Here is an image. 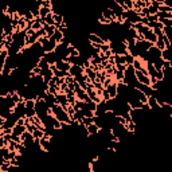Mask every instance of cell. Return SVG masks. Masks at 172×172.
Here are the masks:
<instances>
[{
  "instance_id": "cell-1",
  "label": "cell",
  "mask_w": 172,
  "mask_h": 172,
  "mask_svg": "<svg viewBox=\"0 0 172 172\" xmlns=\"http://www.w3.org/2000/svg\"><path fill=\"white\" fill-rule=\"evenodd\" d=\"M51 113H53V116L55 117L57 120L60 121V123L69 124V125H71L73 124V120L70 119V116L67 114V112L60 105H58V104H55V105L51 108Z\"/></svg>"
},
{
  "instance_id": "cell-2",
  "label": "cell",
  "mask_w": 172,
  "mask_h": 172,
  "mask_svg": "<svg viewBox=\"0 0 172 172\" xmlns=\"http://www.w3.org/2000/svg\"><path fill=\"white\" fill-rule=\"evenodd\" d=\"M39 43H40V47H42V50L45 53H51L55 50L57 47V42L54 40L51 36L50 38H47V36H43V38H39Z\"/></svg>"
},
{
  "instance_id": "cell-3",
  "label": "cell",
  "mask_w": 172,
  "mask_h": 172,
  "mask_svg": "<svg viewBox=\"0 0 172 172\" xmlns=\"http://www.w3.org/2000/svg\"><path fill=\"white\" fill-rule=\"evenodd\" d=\"M87 42H89L93 47L100 46V45H102V43H108V42H105V40L101 38L100 35H97V34H94V32H89V34H87Z\"/></svg>"
},
{
  "instance_id": "cell-4",
  "label": "cell",
  "mask_w": 172,
  "mask_h": 172,
  "mask_svg": "<svg viewBox=\"0 0 172 172\" xmlns=\"http://www.w3.org/2000/svg\"><path fill=\"white\" fill-rule=\"evenodd\" d=\"M134 75H136L137 82L144 83V85H151V78L147 75V74L139 71V70H134Z\"/></svg>"
},
{
  "instance_id": "cell-5",
  "label": "cell",
  "mask_w": 172,
  "mask_h": 172,
  "mask_svg": "<svg viewBox=\"0 0 172 172\" xmlns=\"http://www.w3.org/2000/svg\"><path fill=\"white\" fill-rule=\"evenodd\" d=\"M55 100H57V104L62 106L63 109L69 105V101H67V97H66L65 93H57L55 94Z\"/></svg>"
},
{
  "instance_id": "cell-6",
  "label": "cell",
  "mask_w": 172,
  "mask_h": 172,
  "mask_svg": "<svg viewBox=\"0 0 172 172\" xmlns=\"http://www.w3.org/2000/svg\"><path fill=\"white\" fill-rule=\"evenodd\" d=\"M143 36H144V39L148 40V42H151V43H156V40H157V35L153 32V30L152 28H148L145 32L143 34Z\"/></svg>"
},
{
  "instance_id": "cell-7",
  "label": "cell",
  "mask_w": 172,
  "mask_h": 172,
  "mask_svg": "<svg viewBox=\"0 0 172 172\" xmlns=\"http://www.w3.org/2000/svg\"><path fill=\"white\" fill-rule=\"evenodd\" d=\"M104 89H106V92L109 93L110 98H116L117 97V82L116 81H113L110 85H108L106 87H104Z\"/></svg>"
},
{
  "instance_id": "cell-8",
  "label": "cell",
  "mask_w": 172,
  "mask_h": 172,
  "mask_svg": "<svg viewBox=\"0 0 172 172\" xmlns=\"http://www.w3.org/2000/svg\"><path fill=\"white\" fill-rule=\"evenodd\" d=\"M147 104H148V106L151 108V110H159L160 109V105H159V102H157V100L155 98V96H148V100H147Z\"/></svg>"
},
{
  "instance_id": "cell-9",
  "label": "cell",
  "mask_w": 172,
  "mask_h": 172,
  "mask_svg": "<svg viewBox=\"0 0 172 172\" xmlns=\"http://www.w3.org/2000/svg\"><path fill=\"white\" fill-rule=\"evenodd\" d=\"M39 145H40V149H42L43 152H50V148H51L50 139H46V137L39 139Z\"/></svg>"
},
{
  "instance_id": "cell-10",
  "label": "cell",
  "mask_w": 172,
  "mask_h": 172,
  "mask_svg": "<svg viewBox=\"0 0 172 172\" xmlns=\"http://www.w3.org/2000/svg\"><path fill=\"white\" fill-rule=\"evenodd\" d=\"M55 66H57V69L58 70H63V71H69V69H70V63L69 62H66L65 59H58L55 62Z\"/></svg>"
},
{
  "instance_id": "cell-11",
  "label": "cell",
  "mask_w": 172,
  "mask_h": 172,
  "mask_svg": "<svg viewBox=\"0 0 172 172\" xmlns=\"http://www.w3.org/2000/svg\"><path fill=\"white\" fill-rule=\"evenodd\" d=\"M69 74L71 77H75V75H79V74H83V67L82 66H78V65H71L69 69Z\"/></svg>"
},
{
  "instance_id": "cell-12",
  "label": "cell",
  "mask_w": 172,
  "mask_h": 172,
  "mask_svg": "<svg viewBox=\"0 0 172 172\" xmlns=\"http://www.w3.org/2000/svg\"><path fill=\"white\" fill-rule=\"evenodd\" d=\"M83 74H85L92 82L94 79H97V71H94L92 67H83Z\"/></svg>"
},
{
  "instance_id": "cell-13",
  "label": "cell",
  "mask_w": 172,
  "mask_h": 172,
  "mask_svg": "<svg viewBox=\"0 0 172 172\" xmlns=\"http://www.w3.org/2000/svg\"><path fill=\"white\" fill-rule=\"evenodd\" d=\"M86 130H87V134H89V136H97L98 132H100V128L97 126L94 123H92V124H89V125L86 126Z\"/></svg>"
},
{
  "instance_id": "cell-14",
  "label": "cell",
  "mask_w": 172,
  "mask_h": 172,
  "mask_svg": "<svg viewBox=\"0 0 172 172\" xmlns=\"http://www.w3.org/2000/svg\"><path fill=\"white\" fill-rule=\"evenodd\" d=\"M26 125H19V124H15L12 128V134H16V136H22L23 133L26 132Z\"/></svg>"
},
{
  "instance_id": "cell-15",
  "label": "cell",
  "mask_w": 172,
  "mask_h": 172,
  "mask_svg": "<svg viewBox=\"0 0 172 172\" xmlns=\"http://www.w3.org/2000/svg\"><path fill=\"white\" fill-rule=\"evenodd\" d=\"M40 75L43 77V81H45L46 83H49V81L53 77H54V74H53V71H51V70H50V67H49V69L42 70V71H40Z\"/></svg>"
},
{
  "instance_id": "cell-16",
  "label": "cell",
  "mask_w": 172,
  "mask_h": 172,
  "mask_svg": "<svg viewBox=\"0 0 172 172\" xmlns=\"http://www.w3.org/2000/svg\"><path fill=\"white\" fill-rule=\"evenodd\" d=\"M161 59H163V60H172L171 49H168V47H166L164 50H161Z\"/></svg>"
},
{
  "instance_id": "cell-17",
  "label": "cell",
  "mask_w": 172,
  "mask_h": 172,
  "mask_svg": "<svg viewBox=\"0 0 172 172\" xmlns=\"http://www.w3.org/2000/svg\"><path fill=\"white\" fill-rule=\"evenodd\" d=\"M50 12H51V8H50V7H42V5L39 7V18L45 19Z\"/></svg>"
},
{
  "instance_id": "cell-18",
  "label": "cell",
  "mask_w": 172,
  "mask_h": 172,
  "mask_svg": "<svg viewBox=\"0 0 172 172\" xmlns=\"http://www.w3.org/2000/svg\"><path fill=\"white\" fill-rule=\"evenodd\" d=\"M43 28H45V31H46V36H47V38H50V36H53V34H54V31L57 30V27H55V26L43 24Z\"/></svg>"
},
{
  "instance_id": "cell-19",
  "label": "cell",
  "mask_w": 172,
  "mask_h": 172,
  "mask_svg": "<svg viewBox=\"0 0 172 172\" xmlns=\"http://www.w3.org/2000/svg\"><path fill=\"white\" fill-rule=\"evenodd\" d=\"M51 38H53L54 40H55V42H57V45H58V43H60V42H62V39H63V34L60 32L58 28H57L55 31H54V34H53V36H51Z\"/></svg>"
},
{
  "instance_id": "cell-20",
  "label": "cell",
  "mask_w": 172,
  "mask_h": 172,
  "mask_svg": "<svg viewBox=\"0 0 172 172\" xmlns=\"http://www.w3.org/2000/svg\"><path fill=\"white\" fill-rule=\"evenodd\" d=\"M67 51H69V57H77V55H79V50L77 49L75 46H73V45L67 46Z\"/></svg>"
},
{
  "instance_id": "cell-21",
  "label": "cell",
  "mask_w": 172,
  "mask_h": 172,
  "mask_svg": "<svg viewBox=\"0 0 172 172\" xmlns=\"http://www.w3.org/2000/svg\"><path fill=\"white\" fill-rule=\"evenodd\" d=\"M114 58V66L116 65H126L125 59H124V55H119V54H113Z\"/></svg>"
},
{
  "instance_id": "cell-22",
  "label": "cell",
  "mask_w": 172,
  "mask_h": 172,
  "mask_svg": "<svg viewBox=\"0 0 172 172\" xmlns=\"http://www.w3.org/2000/svg\"><path fill=\"white\" fill-rule=\"evenodd\" d=\"M38 66L42 70H45V69H49V67H50V63L47 62V59L45 58V57H40L39 60H38Z\"/></svg>"
},
{
  "instance_id": "cell-23",
  "label": "cell",
  "mask_w": 172,
  "mask_h": 172,
  "mask_svg": "<svg viewBox=\"0 0 172 172\" xmlns=\"http://www.w3.org/2000/svg\"><path fill=\"white\" fill-rule=\"evenodd\" d=\"M53 18H54V26L58 27L63 23V15H59V13H53Z\"/></svg>"
},
{
  "instance_id": "cell-24",
  "label": "cell",
  "mask_w": 172,
  "mask_h": 172,
  "mask_svg": "<svg viewBox=\"0 0 172 172\" xmlns=\"http://www.w3.org/2000/svg\"><path fill=\"white\" fill-rule=\"evenodd\" d=\"M136 126H137V125L133 123L132 120H130V121H128V123L125 124V128H126L128 130H129V132H132V133H134V132H136Z\"/></svg>"
},
{
  "instance_id": "cell-25",
  "label": "cell",
  "mask_w": 172,
  "mask_h": 172,
  "mask_svg": "<svg viewBox=\"0 0 172 172\" xmlns=\"http://www.w3.org/2000/svg\"><path fill=\"white\" fill-rule=\"evenodd\" d=\"M157 22H160L163 26L172 27V19H167V18H157Z\"/></svg>"
},
{
  "instance_id": "cell-26",
  "label": "cell",
  "mask_w": 172,
  "mask_h": 172,
  "mask_svg": "<svg viewBox=\"0 0 172 172\" xmlns=\"http://www.w3.org/2000/svg\"><path fill=\"white\" fill-rule=\"evenodd\" d=\"M43 133H45V130H42V129H39V128H36V129L32 132V136H34V139H42V137H43Z\"/></svg>"
},
{
  "instance_id": "cell-27",
  "label": "cell",
  "mask_w": 172,
  "mask_h": 172,
  "mask_svg": "<svg viewBox=\"0 0 172 172\" xmlns=\"http://www.w3.org/2000/svg\"><path fill=\"white\" fill-rule=\"evenodd\" d=\"M81 112H82V114H83L85 117H94V116H96L93 110L87 109V108H85V106H83V109H81Z\"/></svg>"
},
{
  "instance_id": "cell-28",
  "label": "cell",
  "mask_w": 172,
  "mask_h": 172,
  "mask_svg": "<svg viewBox=\"0 0 172 172\" xmlns=\"http://www.w3.org/2000/svg\"><path fill=\"white\" fill-rule=\"evenodd\" d=\"M124 59H125V63H126V65H132L133 60H134V57L130 55L129 53H126V54H124Z\"/></svg>"
},
{
  "instance_id": "cell-29",
  "label": "cell",
  "mask_w": 172,
  "mask_h": 172,
  "mask_svg": "<svg viewBox=\"0 0 172 172\" xmlns=\"http://www.w3.org/2000/svg\"><path fill=\"white\" fill-rule=\"evenodd\" d=\"M156 16H157V18H167V19H172V12H161V11H157Z\"/></svg>"
},
{
  "instance_id": "cell-30",
  "label": "cell",
  "mask_w": 172,
  "mask_h": 172,
  "mask_svg": "<svg viewBox=\"0 0 172 172\" xmlns=\"http://www.w3.org/2000/svg\"><path fill=\"white\" fill-rule=\"evenodd\" d=\"M45 24L49 26H54V18H53V12H50L49 15L45 18Z\"/></svg>"
},
{
  "instance_id": "cell-31",
  "label": "cell",
  "mask_w": 172,
  "mask_h": 172,
  "mask_svg": "<svg viewBox=\"0 0 172 172\" xmlns=\"http://www.w3.org/2000/svg\"><path fill=\"white\" fill-rule=\"evenodd\" d=\"M9 167H11V164H9V160H7L4 161V163L0 166V171L2 172H8L9 171Z\"/></svg>"
},
{
  "instance_id": "cell-32",
  "label": "cell",
  "mask_w": 172,
  "mask_h": 172,
  "mask_svg": "<svg viewBox=\"0 0 172 172\" xmlns=\"http://www.w3.org/2000/svg\"><path fill=\"white\" fill-rule=\"evenodd\" d=\"M9 153V149L8 147H0V156H3L4 159H7V156H8Z\"/></svg>"
},
{
  "instance_id": "cell-33",
  "label": "cell",
  "mask_w": 172,
  "mask_h": 172,
  "mask_svg": "<svg viewBox=\"0 0 172 172\" xmlns=\"http://www.w3.org/2000/svg\"><path fill=\"white\" fill-rule=\"evenodd\" d=\"M155 46H156L159 50H164V49H166V45H164V42H163V39H161V38H157Z\"/></svg>"
},
{
  "instance_id": "cell-34",
  "label": "cell",
  "mask_w": 172,
  "mask_h": 172,
  "mask_svg": "<svg viewBox=\"0 0 172 172\" xmlns=\"http://www.w3.org/2000/svg\"><path fill=\"white\" fill-rule=\"evenodd\" d=\"M157 11H161V12H172V7H168V5H164V4H160Z\"/></svg>"
},
{
  "instance_id": "cell-35",
  "label": "cell",
  "mask_w": 172,
  "mask_h": 172,
  "mask_svg": "<svg viewBox=\"0 0 172 172\" xmlns=\"http://www.w3.org/2000/svg\"><path fill=\"white\" fill-rule=\"evenodd\" d=\"M7 147H8L9 151H16V143H15V141H13L12 139L8 141V145H7Z\"/></svg>"
},
{
  "instance_id": "cell-36",
  "label": "cell",
  "mask_w": 172,
  "mask_h": 172,
  "mask_svg": "<svg viewBox=\"0 0 172 172\" xmlns=\"http://www.w3.org/2000/svg\"><path fill=\"white\" fill-rule=\"evenodd\" d=\"M148 12H149V15H156L157 13V8L153 5H149L148 7Z\"/></svg>"
},
{
  "instance_id": "cell-37",
  "label": "cell",
  "mask_w": 172,
  "mask_h": 172,
  "mask_svg": "<svg viewBox=\"0 0 172 172\" xmlns=\"http://www.w3.org/2000/svg\"><path fill=\"white\" fill-rule=\"evenodd\" d=\"M36 35L39 36V38H43V36H46V31H45V28H39V30H36Z\"/></svg>"
},
{
  "instance_id": "cell-38",
  "label": "cell",
  "mask_w": 172,
  "mask_h": 172,
  "mask_svg": "<svg viewBox=\"0 0 172 172\" xmlns=\"http://www.w3.org/2000/svg\"><path fill=\"white\" fill-rule=\"evenodd\" d=\"M126 66H128V65H116L114 67H116L117 70H120V71H124V70L126 69Z\"/></svg>"
},
{
  "instance_id": "cell-39",
  "label": "cell",
  "mask_w": 172,
  "mask_h": 172,
  "mask_svg": "<svg viewBox=\"0 0 172 172\" xmlns=\"http://www.w3.org/2000/svg\"><path fill=\"white\" fill-rule=\"evenodd\" d=\"M151 5H153V7H156V8H159L160 3H159V2H156V0H151Z\"/></svg>"
},
{
  "instance_id": "cell-40",
  "label": "cell",
  "mask_w": 172,
  "mask_h": 172,
  "mask_svg": "<svg viewBox=\"0 0 172 172\" xmlns=\"http://www.w3.org/2000/svg\"><path fill=\"white\" fill-rule=\"evenodd\" d=\"M163 4L164 5H168V7H172V0H164Z\"/></svg>"
},
{
  "instance_id": "cell-41",
  "label": "cell",
  "mask_w": 172,
  "mask_h": 172,
  "mask_svg": "<svg viewBox=\"0 0 172 172\" xmlns=\"http://www.w3.org/2000/svg\"><path fill=\"white\" fill-rule=\"evenodd\" d=\"M156 2H159L160 4H163V2H164V0H156Z\"/></svg>"
}]
</instances>
